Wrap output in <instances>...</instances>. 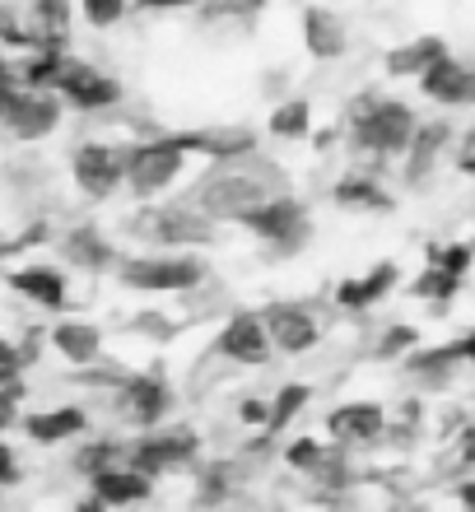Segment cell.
<instances>
[{
  "mask_svg": "<svg viewBox=\"0 0 475 512\" xmlns=\"http://www.w3.org/2000/svg\"><path fill=\"white\" fill-rule=\"evenodd\" d=\"M280 191H289V173L275 159H266V154H257V149H247V154H233V159L210 163V173L187 191V201L201 205L210 219H238L243 210L271 201V196H280Z\"/></svg>",
  "mask_w": 475,
  "mask_h": 512,
  "instance_id": "cell-1",
  "label": "cell"
},
{
  "mask_svg": "<svg viewBox=\"0 0 475 512\" xmlns=\"http://www.w3.org/2000/svg\"><path fill=\"white\" fill-rule=\"evenodd\" d=\"M415 126H420L415 112L396 98L359 94L350 103V140L359 154H373V159H401Z\"/></svg>",
  "mask_w": 475,
  "mask_h": 512,
  "instance_id": "cell-2",
  "label": "cell"
},
{
  "mask_svg": "<svg viewBox=\"0 0 475 512\" xmlns=\"http://www.w3.org/2000/svg\"><path fill=\"white\" fill-rule=\"evenodd\" d=\"M233 224H238V229H247L252 238H261V243L271 247V252H280V256H299L303 243L313 238L308 205H303L299 196H289V191H280V196H271V201H261V205H252V210H243Z\"/></svg>",
  "mask_w": 475,
  "mask_h": 512,
  "instance_id": "cell-3",
  "label": "cell"
},
{
  "mask_svg": "<svg viewBox=\"0 0 475 512\" xmlns=\"http://www.w3.org/2000/svg\"><path fill=\"white\" fill-rule=\"evenodd\" d=\"M112 275L126 284V289H136V294H191L196 284H205V261L201 256H122Z\"/></svg>",
  "mask_w": 475,
  "mask_h": 512,
  "instance_id": "cell-4",
  "label": "cell"
},
{
  "mask_svg": "<svg viewBox=\"0 0 475 512\" xmlns=\"http://www.w3.org/2000/svg\"><path fill=\"white\" fill-rule=\"evenodd\" d=\"M131 233H140L145 243L154 247H210L219 238V219H210L201 205H159V210H145V219H131Z\"/></svg>",
  "mask_w": 475,
  "mask_h": 512,
  "instance_id": "cell-5",
  "label": "cell"
},
{
  "mask_svg": "<svg viewBox=\"0 0 475 512\" xmlns=\"http://www.w3.org/2000/svg\"><path fill=\"white\" fill-rule=\"evenodd\" d=\"M187 168V149L177 145L173 135H159V140H140V145L126 149V187L136 191L140 201H154L173 187Z\"/></svg>",
  "mask_w": 475,
  "mask_h": 512,
  "instance_id": "cell-6",
  "label": "cell"
},
{
  "mask_svg": "<svg viewBox=\"0 0 475 512\" xmlns=\"http://www.w3.org/2000/svg\"><path fill=\"white\" fill-rule=\"evenodd\" d=\"M196 452H201V438H196V429L191 424H177V429H163V433H145L136 447H126V466L140 475H150V480H159V475H168L173 466H187V461H196Z\"/></svg>",
  "mask_w": 475,
  "mask_h": 512,
  "instance_id": "cell-7",
  "label": "cell"
},
{
  "mask_svg": "<svg viewBox=\"0 0 475 512\" xmlns=\"http://www.w3.org/2000/svg\"><path fill=\"white\" fill-rule=\"evenodd\" d=\"M70 177L89 201H108L112 191L126 182V149H112L103 140H89L70 154Z\"/></svg>",
  "mask_w": 475,
  "mask_h": 512,
  "instance_id": "cell-8",
  "label": "cell"
},
{
  "mask_svg": "<svg viewBox=\"0 0 475 512\" xmlns=\"http://www.w3.org/2000/svg\"><path fill=\"white\" fill-rule=\"evenodd\" d=\"M56 98L80 112H108L122 103V84L112 75H103L98 66H89V61H70L66 56V70L56 80Z\"/></svg>",
  "mask_w": 475,
  "mask_h": 512,
  "instance_id": "cell-9",
  "label": "cell"
},
{
  "mask_svg": "<svg viewBox=\"0 0 475 512\" xmlns=\"http://www.w3.org/2000/svg\"><path fill=\"white\" fill-rule=\"evenodd\" d=\"M271 336H266V322L261 312H233L224 331L215 336V354L229 359V364H243V368H261L271 359Z\"/></svg>",
  "mask_w": 475,
  "mask_h": 512,
  "instance_id": "cell-10",
  "label": "cell"
},
{
  "mask_svg": "<svg viewBox=\"0 0 475 512\" xmlns=\"http://www.w3.org/2000/svg\"><path fill=\"white\" fill-rule=\"evenodd\" d=\"M261 322H266V336L280 354H308L322 340V326L313 322V312L299 308V303H266L261 308Z\"/></svg>",
  "mask_w": 475,
  "mask_h": 512,
  "instance_id": "cell-11",
  "label": "cell"
},
{
  "mask_svg": "<svg viewBox=\"0 0 475 512\" xmlns=\"http://www.w3.org/2000/svg\"><path fill=\"white\" fill-rule=\"evenodd\" d=\"M117 410H122L136 429H154V424H163L168 410H173V391H168V382H163L159 373H140V378L122 382V391H117Z\"/></svg>",
  "mask_w": 475,
  "mask_h": 512,
  "instance_id": "cell-12",
  "label": "cell"
},
{
  "mask_svg": "<svg viewBox=\"0 0 475 512\" xmlns=\"http://www.w3.org/2000/svg\"><path fill=\"white\" fill-rule=\"evenodd\" d=\"M326 433L336 447H368L387 433V410L378 401H345L326 415Z\"/></svg>",
  "mask_w": 475,
  "mask_h": 512,
  "instance_id": "cell-13",
  "label": "cell"
},
{
  "mask_svg": "<svg viewBox=\"0 0 475 512\" xmlns=\"http://www.w3.org/2000/svg\"><path fill=\"white\" fill-rule=\"evenodd\" d=\"M424 98H434L443 108H471L475 103V66L457 61V56H443L420 75Z\"/></svg>",
  "mask_w": 475,
  "mask_h": 512,
  "instance_id": "cell-14",
  "label": "cell"
},
{
  "mask_svg": "<svg viewBox=\"0 0 475 512\" xmlns=\"http://www.w3.org/2000/svg\"><path fill=\"white\" fill-rule=\"evenodd\" d=\"M448 135H452L448 122H424V126H415V135H410L406 154H401V168H406V187L420 191L424 182L434 177L438 159H443V149H448Z\"/></svg>",
  "mask_w": 475,
  "mask_h": 512,
  "instance_id": "cell-15",
  "label": "cell"
},
{
  "mask_svg": "<svg viewBox=\"0 0 475 512\" xmlns=\"http://www.w3.org/2000/svg\"><path fill=\"white\" fill-rule=\"evenodd\" d=\"M173 140L187 154H210V159H233V154L257 149L252 126H201V131H173Z\"/></svg>",
  "mask_w": 475,
  "mask_h": 512,
  "instance_id": "cell-16",
  "label": "cell"
},
{
  "mask_svg": "<svg viewBox=\"0 0 475 512\" xmlns=\"http://www.w3.org/2000/svg\"><path fill=\"white\" fill-rule=\"evenodd\" d=\"M396 284H401V266H396V261H378V266L364 270V275L340 280L336 284V303L340 308H350V312H364V308H373V303H382Z\"/></svg>",
  "mask_w": 475,
  "mask_h": 512,
  "instance_id": "cell-17",
  "label": "cell"
},
{
  "mask_svg": "<svg viewBox=\"0 0 475 512\" xmlns=\"http://www.w3.org/2000/svg\"><path fill=\"white\" fill-rule=\"evenodd\" d=\"M303 47L317 61H340L345 47H350V33H345V19L326 5H308L303 10Z\"/></svg>",
  "mask_w": 475,
  "mask_h": 512,
  "instance_id": "cell-18",
  "label": "cell"
},
{
  "mask_svg": "<svg viewBox=\"0 0 475 512\" xmlns=\"http://www.w3.org/2000/svg\"><path fill=\"white\" fill-rule=\"evenodd\" d=\"M5 284H10L14 294H24L28 303H38V308L47 312H61L66 308V275L56 266H24V270H10L5 275Z\"/></svg>",
  "mask_w": 475,
  "mask_h": 512,
  "instance_id": "cell-19",
  "label": "cell"
},
{
  "mask_svg": "<svg viewBox=\"0 0 475 512\" xmlns=\"http://www.w3.org/2000/svg\"><path fill=\"white\" fill-rule=\"evenodd\" d=\"M89 485H94V499L103 503V508H126V503H140V499H150V475H140L131 471V466H103L98 475H89Z\"/></svg>",
  "mask_w": 475,
  "mask_h": 512,
  "instance_id": "cell-20",
  "label": "cell"
},
{
  "mask_svg": "<svg viewBox=\"0 0 475 512\" xmlns=\"http://www.w3.org/2000/svg\"><path fill=\"white\" fill-rule=\"evenodd\" d=\"M84 429H89V415H84L80 405H52V410H33V415H24V433L42 447L80 438Z\"/></svg>",
  "mask_w": 475,
  "mask_h": 512,
  "instance_id": "cell-21",
  "label": "cell"
},
{
  "mask_svg": "<svg viewBox=\"0 0 475 512\" xmlns=\"http://www.w3.org/2000/svg\"><path fill=\"white\" fill-rule=\"evenodd\" d=\"M443 56H448V42L438 38V33H420V38L392 47V52L382 56V66H387V75H396V80H406V75L420 80L424 70L434 66V61H443Z\"/></svg>",
  "mask_w": 475,
  "mask_h": 512,
  "instance_id": "cell-22",
  "label": "cell"
},
{
  "mask_svg": "<svg viewBox=\"0 0 475 512\" xmlns=\"http://www.w3.org/2000/svg\"><path fill=\"white\" fill-rule=\"evenodd\" d=\"M336 205L340 210H354V215H387L396 205V196L387 187H382L378 177H364V173H350L336 182Z\"/></svg>",
  "mask_w": 475,
  "mask_h": 512,
  "instance_id": "cell-23",
  "label": "cell"
},
{
  "mask_svg": "<svg viewBox=\"0 0 475 512\" xmlns=\"http://www.w3.org/2000/svg\"><path fill=\"white\" fill-rule=\"evenodd\" d=\"M52 350L66 359V364H94L103 354V331L94 322H80V317H66V322L52 326Z\"/></svg>",
  "mask_w": 475,
  "mask_h": 512,
  "instance_id": "cell-24",
  "label": "cell"
},
{
  "mask_svg": "<svg viewBox=\"0 0 475 512\" xmlns=\"http://www.w3.org/2000/svg\"><path fill=\"white\" fill-rule=\"evenodd\" d=\"M33 47H66L70 42V0H33L28 5Z\"/></svg>",
  "mask_w": 475,
  "mask_h": 512,
  "instance_id": "cell-25",
  "label": "cell"
},
{
  "mask_svg": "<svg viewBox=\"0 0 475 512\" xmlns=\"http://www.w3.org/2000/svg\"><path fill=\"white\" fill-rule=\"evenodd\" d=\"M61 252H66L70 266L89 270V275H98V270H112L117 266V252H112V243L103 238L98 229H70L66 243H61Z\"/></svg>",
  "mask_w": 475,
  "mask_h": 512,
  "instance_id": "cell-26",
  "label": "cell"
},
{
  "mask_svg": "<svg viewBox=\"0 0 475 512\" xmlns=\"http://www.w3.org/2000/svg\"><path fill=\"white\" fill-rule=\"evenodd\" d=\"M313 131V103L308 98H285L271 112V135L275 140H308Z\"/></svg>",
  "mask_w": 475,
  "mask_h": 512,
  "instance_id": "cell-27",
  "label": "cell"
},
{
  "mask_svg": "<svg viewBox=\"0 0 475 512\" xmlns=\"http://www.w3.org/2000/svg\"><path fill=\"white\" fill-rule=\"evenodd\" d=\"M457 284H462V275H452V270H443V266L429 261V270L410 280V294L424 298V303H434V308H448L452 298H457Z\"/></svg>",
  "mask_w": 475,
  "mask_h": 512,
  "instance_id": "cell-28",
  "label": "cell"
},
{
  "mask_svg": "<svg viewBox=\"0 0 475 512\" xmlns=\"http://www.w3.org/2000/svg\"><path fill=\"white\" fill-rule=\"evenodd\" d=\"M308 401H313V387H308V382H289V387L275 391V401H271V424H266V438L285 429L289 419L299 415V410H303Z\"/></svg>",
  "mask_w": 475,
  "mask_h": 512,
  "instance_id": "cell-29",
  "label": "cell"
},
{
  "mask_svg": "<svg viewBox=\"0 0 475 512\" xmlns=\"http://www.w3.org/2000/svg\"><path fill=\"white\" fill-rule=\"evenodd\" d=\"M126 447L108 443V438H94V443H84L80 452H75V471L80 475H98L103 466H112V461H122Z\"/></svg>",
  "mask_w": 475,
  "mask_h": 512,
  "instance_id": "cell-30",
  "label": "cell"
},
{
  "mask_svg": "<svg viewBox=\"0 0 475 512\" xmlns=\"http://www.w3.org/2000/svg\"><path fill=\"white\" fill-rule=\"evenodd\" d=\"M429 261L443 270H452V275H466V270L475 266V247L471 243H443V247H429Z\"/></svg>",
  "mask_w": 475,
  "mask_h": 512,
  "instance_id": "cell-31",
  "label": "cell"
},
{
  "mask_svg": "<svg viewBox=\"0 0 475 512\" xmlns=\"http://www.w3.org/2000/svg\"><path fill=\"white\" fill-rule=\"evenodd\" d=\"M322 457H326V443H322V438H299V443L285 447V461L294 466V471H303V475H313L317 466H322Z\"/></svg>",
  "mask_w": 475,
  "mask_h": 512,
  "instance_id": "cell-32",
  "label": "cell"
},
{
  "mask_svg": "<svg viewBox=\"0 0 475 512\" xmlns=\"http://www.w3.org/2000/svg\"><path fill=\"white\" fill-rule=\"evenodd\" d=\"M80 5H84V19H89L94 28H112V24H122L126 10H131L126 0H80Z\"/></svg>",
  "mask_w": 475,
  "mask_h": 512,
  "instance_id": "cell-33",
  "label": "cell"
},
{
  "mask_svg": "<svg viewBox=\"0 0 475 512\" xmlns=\"http://www.w3.org/2000/svg\"><path fill=\"white\" fill-rule=\"evenodd\" d=\"M131 331H136V336H150V340H177V331H182V326L177 322H168V317H163V312H140L136 322H131Z\"/></svg>",
  "mask_w": 475,
  "mask_h": 512,
  "instance_id": "cell-34",
  "label": "cell"
},
{
  "mask_svg": "<svg viewBox=\"0 0 475 512\" xmlns=\"http://www.w3.org/2000/svg\"><path fill=\"white\" fill-rule=\"evenodd\" d=\"M415 345H420L415 326H387V336H382L378 354H382V359H396V354H410Z\"/></svg>",
  "mask_w": 475,
  "mask_h": 512,
  "instance_id": "cell-35",
  "label": "cell"
},
{
  "mask_svg": "<svg viewBox=\"0 0 475 512\" xmlns=\"http://www.w3.org/2000/svg\"><path fill=\"white\" fill-rule=\"evenodd\" d=\"M19 368H24V354L14 350L10 340L0 336V387H5V382L14 378V373H19Z\"/></svg>",
  "mask_w": 475,
  "mask_h": 512,
  "instance_id": "cell-36",
  "label": "cell"
},
{
  "mask_svg": "<svg viewBox=\"0 0 475 512\" xmlns=\"http://www.w3.org/2000/svg\"><path fill=\"white\" fill-rule=\"evenodd\" d=\"M452 466H457V471H471L475 466V429H466L462 438H457V447H452Z\"/></svg>",
  "mask_w": 475,
  "mask_h": 512,
  "instance_id": "cell-37",
  "label": "cell"
},
{
  "mask_svg": "<svg viewBox=\"0 0 475 512\" xmlns=\"http://www.w3.org/2000/svg\"><path fill=\"white\" fill-rule=\"evenodd\" d=\"M238 415H243L247 424H261V429H266V424H271V401H261V396H247Z\"/></svg>",
  "mask_w": 475,
  "mask_h": 512,
  "instance_id": "cell-38",
  "label": "cell"
},
{
  "mask_svg": "<svg viewBox=\"0 0 475 512\" xmlns=\"http://www.w3.org/2000/svg\"><path fill=\"white\" fill-rule=\"evenodd\" d=\"M14 480H19V457L10 443H0V485H14Z\"/></svg>",
  "mask_w": 475,
  "mask_h": 512,
  "instance_id": "cell-39",
  "label": "cell"
},
{
  "mask_svg": "<svg viewBox=\"0 0 475 512\" xmlns=\"http://www.w3.org/2000/svg\"><path fill=\"white\" fill-rule=\"evenodd\" d=\"M14 396H19L14 387H0V433H5L14 419H19V410H14Z\"/></svg>",
  "mask_w": 475,
  "mask_h": 512,
  "instance_id": "cell-40",
  "label": "cell"
},
{
  "mask_svg": "<svg viewBox=\"0 0 475 512\" xmlns=\"http://www.w3.org/2000/svg\"><path fill=\"white\" fill-rule=\"evenodd\" d=\"M196 5H205V0H140V10H196Z\"/></svg>",
  "mask_w": 475,
  "mask_h": 512,
  "instance_id": "cell-41",
  "label": "cell"
},
{
  "mask_svg": "<svg viewBox=\"0 0 475 512\" xmlns=\"http://www.w3.org/2000/svg\"><path fill=\"white\" fill-rule=\"evenodd\" d=\"M457 503L475 512V475H471V480H462V485H457Z\"/></svg>",
  "mask_w": 475,
  "mask_h": 512,
  "instance_id": "cell-42",
  "label": "cell"
},
{
  "mask_svg": "<svg viewBox=\"0 0 475 512\" xmlns=\"http://www.w3.org/2000/svg\"><path fill=\"white\" fill-rule=\"evenodd\" d=\"M5 75H10V70H5V66H0V80H5Z\"/></svg>",
  "mask_w": 475,
  "mask_h": 512,
  "instance_id": "cell-43",
  "label": "cell"
}]
</instances>
